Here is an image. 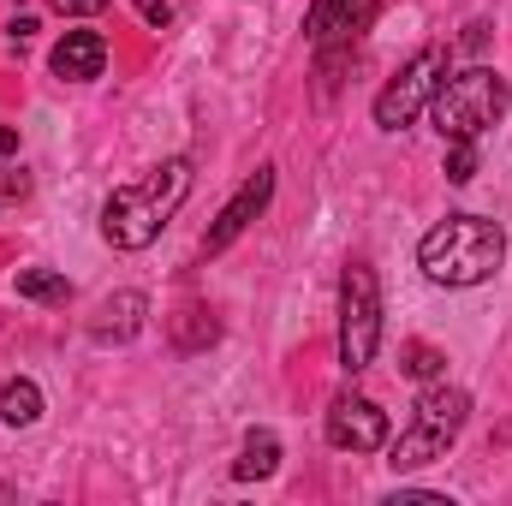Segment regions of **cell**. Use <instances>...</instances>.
I'll list each match as a JSON object with an SVG mask.
<instances>
[{
	"label": "cell",
	"instance_id": "cell-11",
	"mask_svg": "<svg viewBox=\"0 0 512 506\" xmlns=\"http://www.w3.org/2000/svg\"><path fill=\"white\" fill-rule=\"evenodd\" d=\"M48 66H54V78H66V84H90V78H102V66H108V42H102V30H66V36L54 42Z\"/></svg>",
	"mask_w": 512,
	"mask_h": 506
},
{
	"label": "cell",
	"instance_id": "cell-17",
	"mask_svg": "<svg viewBox=\"0 0 512 506\" xmlns=\"http://www.w3.org/2000/svg\"><path fill=\"white\" fill-rule=\"evenodd\" d=\"M441 173H447V185H471L477 179V143H447Z\"/></svg>",
	"mask_w": 512,
	"mask_h": 506
},
{
	"label": "cell",
	"instance_id": "cell-8",
	"mask_svg": "<svg viewBox=\"0 0 512 506\" xmlns=\"http://www.w3.org/2000/svg\"><path fill=\"white\" fill-rule=\"evenodd\" d=\"M322 429H328V447H340V453H382L387 447V411L364 393H340L328 405Z\"/></svg>",
	"mask_w": 512,
	"mask_h": 506
},
{
	"label": "cell",
	"instance_id": "cell-21",
	"mask_svg": "<svg viewBox=\"0 0 512 506\" xmlns=\"http://www.w3.org/2000/svg\"><path fill=\"white\" fill-rule=\"evenodd\" d=\"M6 30H12V42H30V30H36V18H12Z\"/></svg>",
	"mask_w": 512,
	"mask_h": 506
},
{
	"label": "cell",
	"instance_id": "cell-19",
	"mask_svg": "<svg viewBox=\"0 0 512 506\" xmlns=\"http://www.w3.org/2000/svg\"><path fill=\"white\" fill-rule=\"evenodd\" d=\"M60 18H90V12H108V0H54Z\"/></svg>",
	"mask_w": 512,
	"mask_h": 506
},
{
	"label": "cell",
	"instance_id": "cell-1",
	"mask_svg": "<svg viewBox=\"0 0 512 506\" xmlns=\"http://www.w3.org/2000/svg\"><path fill=\"white\" fill-rule=\"evenodd\" d=\"M185 197H191V161L185 155H167L137 185L108 191V203H102V239L114 251H149L161 239V227L179 215Z\"/></svg>",
	"mask_w": 512,
	"mask_h": 506
},
{
	"label": "cell",
	"instance_id": "cell-5",
	"mask_svg": "<svg viewBox=\"0 0 512 506\" xmlns=\"http://www.w3.org/2000/svg\"><path fill=\"white\" fill-rule=\"evenodd\" d=\"M376 346H382V280L358 256V262L340 268V370L346 376L370 370Z\"/></svg>",
	"mask_w": 512,
	"mask_h": 506
},
{
	"label": "cell",
	"instance_id": "cell-22",
	"mask_svg": "<svg viewBox=\"0 0 512 506\" xmlns=\"http://www.w3.org/2000/svg\"><path fill=\"white\" fill-rule=\"evenodd\" d=\"M12 149H18V131H12V126H0V155H12Z\"/></svg>",
	"mask_w": 512,
	"mask_h": 506
},
{
	"label": "cell",
	"instance_id": "cell-3",
	"mask_svg": "<svg viewBox=\"0 0 512 506\" xmlns=\"http://www.w3.org/2000/svg\"><path fill=\"white\" fill-rule=\"evenodd\" d=\"M512 102V84L495 66H465V72H447L435 102H429V120L447 143H477L489 126H501Z\"/></svg>",
	"mask_w": 512,
	"mask_h": 506
},
{
	"label": "cell",
	"instance_id": "cell-9",
	"mask_svg": "<svg viewBox=\"0 0 512 506\" xmlns=\"http://www.w3.org/2000/svg\"><path fill=\"white\" fill-rule=\"evenodd\" d=\"M268 197H274V167H256L251 179L227 197V209L209 221V233H203V256H221V251H233L245 233H251V221L268 209Z\"/></svg>",
	"mask_w": 512,
	"mask_h": 506
},
{
	"label": "cell",
	"instance_id": "cell-20",
	"mask_svg": "<svg viewBox=\"0 0 512 506\" xmlns=\"http://www.w3.org/2000/svg\"><path fill=\"white\" fill-rule=\"evenodd\" d=\"M0 191H6V197H24V191H30V179H24V173H0Z\"/></svg>",
	"mask_w": 512,
	"mask_h": 506
},
{
	"label": "cell",
	"instance_id": "cell-16",
	"mask_svg": "<svg viewBox=\"0 0 512 506\" xmlns=\"http://www.w3.org/2000/svg\"><path fill=\"white\" fill-rule=\"evenodd\" d=\"M399 370H405L411 381H435L441 370H447V358H441L435 346H423V340H411V346L399 352Z\"/></svg>",
	"mask_w": 512,
	"mask_h": 506
},
{
	"label": "cell",
	"instance_id": "cell-14",
	"mask_svg": "<svg viewBox=\"0 0 512 506\" xmlns=\"http://www.w3.org/2000/svg\"><path fill=\"white\" fill-rule=\"evenodd\" d=\"M0 423H6V429H30V423H42V387H36L30 376L0 381Z\"/></svg>",
	"mask_w": 512,
	"mask_h": 506
},
{
	"label": "cell",
	"instance_id": "cell-2",
	"mask_svg": "<svg viewBox=\"0 0 512 506\" xmlns=\"http://www.w3.org/2000/svg\"><path fill=\"white\" fill-rule=\"evenodd\" d=\"M501 262H507V227L489 215H447L417 245V268L435 286H483L501 274Z\"/></svg>",
	"mask_w": 512,
	"mask_h": 506
},
{
	"label": "cell",
	"instance_id": "cell-13",
	"mask_svg": "<svg viewBox=\"0 0 512 506\" xmlns=\"http://www.w3.org/2000/svg\"><path fill=\"white\" fill-rule=\"evenodd\" d=\"M280 471V435L274 429H251L245 435V453L233 459V477L239 483H262V477H274Z\"/></svg>",
	"mask_w": 512,
	"mask_h": 506
},
{
	"label": "cell",
	"instance_id": "cell-15",
	"mask_svg": "<svg viewBox=\"0 0 512 506\" xmlns=\"http://www.w3.org/2000/svg\"><path fill=\"white\" fill-rule=\"evenodd\" d=\"M18 298H30V304H72V280L60 274V268H18Z\"/></svg>",
	"mask_w": 512,
	"mask_h": 506
},
{
	"label": "cell",
	"instance_id": "cell-12",
	"mask_svg": "<svg viewBox=\"0 0 512 506\" xmlns=\"http://www.w3.org/2000/svg\"><path fill=\"white\" fill-rule=\"evenodd\" d=\"M167 334H173V352H209L215 340H221V322H215V310H203V304H185V310H173V322H167Z\"/></svg>",
	"mask_w": 512,
	"mask_h": 506
},
{
	"label": "cell",
	"instance_id": "cell-18",
	"mask_svg": "<svg viewBox=\"0 0 512 506\" xmlns=\"http://www.w3.org/2000/svg\"><path fill=\"white\" fill-rule=\"evenodd\" d=\"M137 12H143V24H155V30L173 24V6H167V0H137Z\"/></svg>",
	"mask_w": 512,
	"mask_h": 506
},
{
	"label": "cell",
	"instance_id": "cell-4",
	"mask_svg": "<svg viewBox=\"0 0 512 506\" xmlns=\"http://www.w3.org/2000/svg\"><path fill=\"white\" fill-rule=\"evenodd\" d=\"M465 423H471V393L465 387H447V381H429L423 393H417V405H411V423H405V435L393 441V471H423V465H435V459H447V447L465 435Z\"/></svg>",
	"mask_w": 512,
	"mask_h": 506
},
{
	"label": "cell",
	"instance_id": "cell-7",
	"mask_svg": "<svg viewBox=\"0 0 512 506\" xmlns=\"http://www.w3.org/2000/svg\"><path fill=\"white\" fill-rule=\"evenodd\" d=\"M370 18H376V0H310L304 36L316 42L322 66H334L340 54H352V42L370 30Z\"/></svg>",
	"mask_w": 512,
	"mask_h": 506
},
{
	"label": "cell",
	"instance_id": "cell-10",
	"mask_svg": "<svg viewBox=\"0 0 512 506\" xmlns=\"http://www.w3.org/2000/svg\"><path fill=\"white\" fill-rule=\"evenodd\" d=\"M143 316H149V298L143 292H108L102 304H96V316H90V340L96 346H126L143 334Z\"/></svg>",
	"mask_w": 512,
	"mask_h": 506
},
{
	"label": "cell",
	"instance_id": "cell-6",
	"mask_svg": "<svg viewBox=\"0 0 512 506\" xmlns=\"http://www.w3.org/2000/svg\"><path fill=\"white\" fill-rule=\"evenodd\" d=\"M441 78H447V48H441V42L417 48V54L399 66V78L376 96V126H382V131H405L417 114H429V102H435Z\"/></svg>",
	"mask_w": 512,
	"mask_h": 506
}]
</instances>
